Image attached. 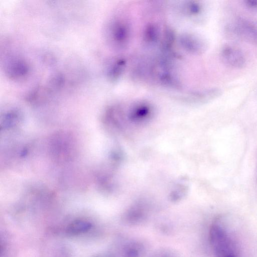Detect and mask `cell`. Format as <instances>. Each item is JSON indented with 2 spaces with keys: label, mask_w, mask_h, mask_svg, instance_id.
Returning a JSON list of instances; mask_svg holds the SVG:
<instances>
[{
  "label": "cell",
  "mask_w": 257,
  "mask_h": 257,
  "mask_svg": "<svg viewBox=\"0 0 257 257\" xmlns=\"http://www.w3.org/2000/svg\"><path fill=\"white\" fill-rule=\"evenodd\" d=\"M126 66L125 60L121 57L113 60L107 69V76L109 80L115 82L122 75Z\"/></svg>",
  "instance_id": "8"
},
{
  "label": "cell",
  "mask_w": 257,
  "mask_h": 257,
  "mask_svg": "<svg viewBox=\"0 0 257 257\" xmlns=\"http://www.w3.org/2000/svg\"><path fill=\"white\" fill-rule=\"evenodd\" d=\"M234 33L240 38L249 42L257 43V27L244 20H238L233 28Z\"/></svg>",
  "instance_id": "7"
},
{
  "label": "cell",
  "mask_w": 257,
  "mask_h": 257,
  "mask_svg": "<svg viewBox=\"0 0 257 257\" xmlns=\"http://www.w3.org/2000/svg\"><path fill=\"white\" fill-rule=\"evenodd\" d=\"M221 58L229 66L237 68L244 66L245 59L241 51L231 46H225L221 51Z\"/></svg>",
  "instance_id": "6"
},
{
  "label": "cell",
  "mask_w": 257,
  "mask_h": 257,
  "mask_svg": "<svg viewBox=\"0 0 257 257\" xmlns=\"http://www.w3.org/2000/svg\"><path fill=\"white\" fill-rule=\"evenodd\" d=\"M185 12L189 15H196L201 11L200 4L195 2H190L185 5Z\"/></svg>",
  "instance_id": "11"
},
{
  "label": "cell",
  "mask_w": 257,
  "mask_h": 257,
  "mask_svg": "<svg viewBox=\"0 0 257 257\" xmlns=\"http://www.w3.org/2000/svg\"><path fill=\"white\" fill-rule=\"evenodd\" d=\"M246 5L250 8H257V0H248L245 2Z\"/></svg>",
  "instance_id": "12"
},
{
  "label": "cell",
  "mask_w": 257,
  "mask_h": 257,
  "mask_svg": "<svg viewBox=\"0 0 257 257\" xmlns=\"http://www.w3.org/2000/svg\"><path fill=\"white\" fill-rule=\"evenodd\" d=\"M5 72L12 80H23L29 75L30 67L27 61L23 58L12 57L5 64Z\"/></svg>",
  "instance_id": "4"
},
{
  "label": "cell",
  "mask_w": 257,
  "mask_h": 257,
  "mask_svg": "<svg viewBox=\"0 0 257 257\" xmlns=\"http://www.w3.org/2000/svg\"><path fill=\"white\" fill-rule=\"evenodd\" d=\"M107 28V37L110 44L118 49L125 48L130 38L128 24L125 20L115 19L109 24Z\"/></svg>",
  "instance_id": "3"
},
{
  "label": "cell",
  "mask_w": 257,
  "mask_h": 257,
  "mask_svg": "<svg viewBox=\"0 0 257 257\" xmlns=\"http://www.w3.org/2000/svg\"><path fill=\"white\" fill-rule=\"evenodd\" d=\"M210 240L215 257H238L234 240L219 220L211 225Z\"/></svg>",
  "instance_id": "1"
},
{
  "label": "cell",
  "mask_w": 257,
  "mask_h": 257,
  "mask_svg": "<svg viewBox=\"0 0 257 257\" xmlns=\"http://www.w3.org/2000/svg\"><path fill=\"white\" fill-rule=\"evenodd\" d=\"M178 41L181 47L190 53L200 54L206 49V44L204 40L192 34H182L180 36Z\"/></svg>",
  "instance_id": "5"
},
{
  "label": "cell",
  "mask_w": 257,
  "mask_h": 257,
  "mask_svg": "<svg viewBox=\"0 0 257 257\" xmlns=\"http://www.w3.org/2000/svg\"><path fill=\"white\" fill-rule=\"evenodd\" d=\"M154 108L149 102L140 101L132 104L124 114L125 121L134 125H140L146 123L153 117Z\"/></svg>",
  "instance_id": "2"
},
{
  "label": "cell",
  "mask_w": 257,
  "mask_h": 257,
  "mask_svg": "<svg viewBox=\"0 0 257 257\" xmlns=\"http://www.w3.org/2000/svg\"><path fill=\"white\" fill-rule=\"evenodd\" d=\"M174 40L175 34L173 31L170 28L166 29L162 42V48L165 51L169 52L171 50L174 43Z\"/></svg>",
  "instance_id": "10"
},
{
  "label": "cell",
  "mask_w": 257,
  "mask_h": 257,
  "mask_svg": "<svg viewBox=\"0 0 257 257\" xmlns=\"http://www.w3.org/2000/svg\"><path fill=\"white\" fill-rule=\"evenodd\" d=\"M159 30L156 25L149 24L145 29L143 34V41L147 46L156 44L159 39Z\"/></svg>",
  "instance_id": "9"
}]
</instances>
